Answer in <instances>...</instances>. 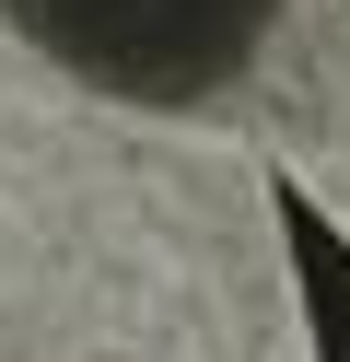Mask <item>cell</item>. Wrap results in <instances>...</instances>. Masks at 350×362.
Here are the masks:
<instances>
[{
    "label": "cell",
    "instance_id": "1",
    "mask_svg": "<svg viewBox=\"0 0 350 362\" xmlns=\"http://www.w3.org/2000/svg\"><path fill=\"white\" fill-rule=\"evenodd\" d=\"M23 47L117 105H210L257 71L280 0H0Z\"/></svg>",
    "mask_w": 350,
    "mask_h": 362
}]
</instances>
